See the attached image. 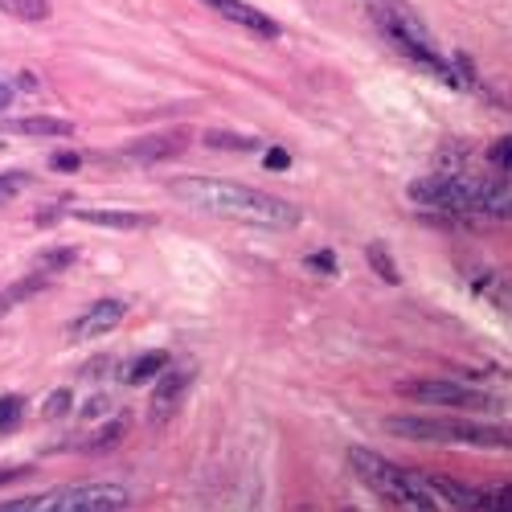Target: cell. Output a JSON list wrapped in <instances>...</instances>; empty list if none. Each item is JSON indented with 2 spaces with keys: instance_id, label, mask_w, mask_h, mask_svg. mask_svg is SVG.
<instances>
[{
  "instance_id": "cell-1",
  "label": "cell",
  "mask_w": 512,
  "mask_h": 512,
  "mask_svg": "<svg viewBox=\"0 0 512 512\" xmlns=\"http://www.w3.org/2000/svg\"><path fill=\"white\" fill-rule=\"evenodd\" d=\"M173 197L185 205L209 213L222 222H242V226H263V230H291L300 226V205H291L283 197H271L263 189L234 185V181H213V177H185L173 181Z\"/></svg>"
},
{
  "instance_id": "cell-2",
  "label": "cell",
  "mask_w": 512,
  "mask_h": 512,
  "mask_svg": "<svg viewBox=\"0 0 512 512\" xmlns=\"http://www.w3.org/2000/svg\"><path fill=\"white\" fill-rule=\"evenodd\" d=\"M410 201L435 213H492V218H508V185L463 173H431L414 181Z\"/></svg>"
},
{
  "instance_id": "cell-3",
  "label": "cell",
  "mask_w": 512,
  "mask_h": 512,
  "mask_svg": "<svg viewBox=\"0 0 512 512\" xmlns=\"http://www.w3.org/2000/svg\"><path fill=\"white\" fill-rule=\"evenodd\" d=\"M373 21L381 25V33L394 41V50H402L410 62H418V66H426V70L451 78V70L439 62V50H435L431 33L422 29V21L410 13L406 0H373Z\"/></svg>"
},
{
  "instance_id": "cell-4",
  "label": "cell",
  "mask_w": 512,
  "mask_h": 512,
  "mask_svg": "<svg viewBox=\"0 0 512 512\" xmlns=\"http://www.w3.org/2000/svg\"><path fill=\"white\" fill-rule=\"evenodd\" d=\"M386 431L398 435V439H414V443H476V447H508V435L496 431V426L451 422V418L394 414V418H386Z\"/></svg>"
},
{
  "instance_id": "cell-5",
  "label": "cell",
  "mask_w": 512,
  "mask_h": 512,
  "mask_svg": "<svg viewBox=\"0 0 512 512\" xmlns=\"http://www.w3.org/2000/svg\"><path fill=\"white\" fill-rule=\"evenodd\" d=\"M127 504H132V496L119 484H74V488H58L50 496L9 500L5 508H13V512H119Z\"/></svg>"
},
{
  "instance_id": "cell-6",
  "label": "cell",
  "mask_w": 512,
  "mask_h": 512,
  "mask_svg": "<svg viewBox=\"0 0 512 512\" xmlns=\"http://www.w3.org/2000/svg\"><path fill=\"white\" fill-rule=\"evenodd\" d=\"M349 467H353V476L373 492L381 496L386 504H398V508H422L414 484H410V472L398 463H390L386 455H377L369 447H353L349 451Z\"/></svg>"
},
{
  "instance_id": "cell-7",
  "label": "cell",
  "mask_w": 512,
  "mask_h": 512,
  "mask_svg": "<svg viewBox=\"0 0 512 512\" xmlns=\"http://www.w3.org/2000/svg\"><path fill=\"white\" fill-rule=\"evenodd\" d=\"M398 394L406 402H426V406H451V410H488L500 406L488 394H476L467 386H455V381H439V377H422V381H398Z\"/></svg>"
},
{
  "instance_id": "cell-8",
  "label": "cell",
  "mask_w": 512,
  "mask_h": 512,
  "mask_svg": "<svg viewBox=\"0 0 512 512\" xmlns=\"http://www.w3.org/2000/svg\"><path fill=\"white\" fill-rule=\"evenodd\" d=\"M123 316H127V304H123V300H99V304H91L82 316L70 320L66 336H70V340H95V336H107V332L119 328Z\"/></svg>"
},
{
  "instance_id": "cell-9",
  "label": "cell",
  "mask_w": 512,
  "mask_h": 512,
  "mask_svg": "<svg viewBox=\"0 0 512 512\" xmlns=\"http://www.w3.org/2000/svg\"><path fill=\"white\" fill-rule=\"evenodd\" d=\"M189 148V132H164V136H144L136 144L123 148V160H140V164H160V160H173Z\"/></svg>"
},
{
  "instance_id": "cell-10",
  "label": "cell",
  "mask_w": 512,
  "mask_h": 512,
  "mask_svg": "<svg viewBox=\"0 0 512 512\" xmlns=\"http://www.w3.org/2000/svg\"><path fill=\"white\" fill-rule=\"evenodd\" d=\"M201 5H209L218 17H226V21L242 25V29H250V33H259V37H279V33H283L279 21H271V17L259 13V9H250L246 0H201Z\"/></svg>"
},
{
  "instance_id": "cell-11",
  "label": "cell",
  "mask_w": 512,
  "mask_h": 512,
  "mask_svg": "<svg viewBox=\"0 0 512 512\" xmlns=\"http://www.w3.org/2000/svg\"><path fill=\"white\" fill-rule=\"evenodd\" d=\"M78 222L103 226V230H152L156 218L152 213H123V209H74Z\"/></svg>"
},
{
  "instance_id": "cell-12",
  "label": "cell",
  "mask_w": 512,
  "mask_h": 512,
  "mask_svg": "<svg viewBox=\"0 0 512 512\" xmlns=\"http://www.w3.org/2000/svg\"><path fill=\"white\" fill-rule=\"evenodd\" d=\"M9 136H41V140H62L74 136L70 119H54V115H29V119H5Z\"/></svg>"
},
{
  "instance_id": "cell-13",
  "label": "cell",
  "mask_w": 512,
  "mask_h": 512,
  "mask_svg": "<svg viewBox=\"0 0 512 512\" xmlns=\"http://www.w3.org/2000/svg\"><path fill=\"white\" fill-rule=\"evenodd\" d=\"M189 369H177V373H168L160 386H156V394H152V422H168V414L177 410V402H181V394H185V386H189Z\"/></svg>"
},
{
  "instance_id": "cell-14",
  "label": "cell",
  "mask_w": 512,
  "mask_h": 512,
  "mask_svg": "<svg viewBox=\"0 0 512 512\" xmlns=\"http://www.w3.org/2000/svg\"><path fill=\"white\" fill-rule=\"evenodd\" d=\"M78 263V250L74 246H58V250H41L37 254V271L41 275H62V271H70Z\"/></svg>"
},
{
  "instance_id": "cell-15",
  "label": "cell",
  "mask_w": 512,
  "mask_h": 512,
  "mask_svg": "<svg viewBox=\"0 0 512 512\" xmlns=\"http://www.w3.org/2000/svg\"><path fill=\"white\" fill-rule=\"evenodd\" d=\"M0 13H9L17 21H46L50 0H0Z\"/></svg>"
},
{
  "instance_id": "cell-16",
  "label": "cell",
  "mask_w": 512,
  "mask_h": 512,
  "mask_svg": "<svg viewBox=\"0 0 512 512\" xmlns=\"http://www.w3.org/2000/svg\"><path fill=\"white\" fill-rule=\"evenodd\" d=\"M41 287H46V275L41 271H33L29 279H21L17 287H9V291H0V312H9V308H17L21 300H29V295H37Z\"/></svg>"
},
{
  "instance_id": "cell-17",
  "label": "cell",
  "mask_w": 512,
  "mask_h": 512,
  "mask_svg": "<svg viewBox=\"0 0 512 512\" xmlns=\"http://www.w3.org/2000/svg\"><path fill=\"white\" fill-rule=\"evenodd\" d=\"M365 259H369V267H373L381 279H386V283H398V279H402V275H398V263H394V254L381 246V242H373V246L365 250Z\"/></svg>"
},
{
  "instance_id": "cell-18",
  "label": "cell",
  "mask_w": 512,
  "mask_h": 512,
  "mask_svg": "<svg viewBox=\"0 0 512 512\" xmlns=\"http://www.w3.org/2000/svg\"><path fill=\"white\" fill-rule=\"evenodd\" d=\"M205 144L209 148H226V152H254L259 148L254 136H234V132H205Z\"/></svg>"
},
{
  "instance_id": "cell-19",
  "label": "cell",
  "mask_w": 512,
  "mask_h": 512,
  "mask_svg": "<svg viewBox=\"0 0 512 512\" xmlns=\"http://www.w3.org/2000/svg\"><path fill=\"white\" fill-rule=\"evenodd\" d=\"M164 365H168V357H164V353H144L140 361H132V369H127L123 377H127V381H148V377H156Z\"/></svg>"
},
{
  "instance_id": "cell-20",
  "label": "cell",
  "mask_w": 512,
  "mask_h": 512,
  "mask_svg": "<svg viewBox=\"0 0 512 512\" xmlns=\"http://www.w3.org/2000/svg\"><path fill=\"white\" fill-rule=\"evenodd\" d=\"M21 418H25V398L21 394L0 398V431H13V426H21Z\"/></svg>"
},
{
  "instance_id": "cell-21",
  "label": "cell",
  "mask_w": 512,
  "mask_h": 512,
  "mask_svg": "<svg viewBox=\"0 0 512 512\" xmlns=\"http://www.w3.org/2000/svg\"><path fill=\"white\" fill-rule=\"evenodd\" d=\"M29 189V173H0V205H9Z\"/></svg>"
},
{
  "instance_id": "cell-22",
  "label": "cell",
  "mask_w": 512,
  "mask_h": 512,
  "mask_svg": "<svg viewBox=\"0 0 512 512\" xmlns=\"http://www.w3.org/2000/svg\"><path fill=\"white\" fill-rule=\"evenodd\" d=\"M50 168H54V173H78L82 156H78V152H54V156H50Z\"/></svg>"
},
{
  "instance_id": "cell-23",
  "label": "cell",
  "mask_w": 512,
  "mask_h": 512,
  "mask_svg": "<svg viewBox=\"0 0 512 512\" xmlns=\"http://www.w3.org/2000/svg\"><path fill=\"white\" fill-rule=\"evenodd\" d=\"M488 160H492V168H500V173H508V136H500V140L488 148Z\"/></svg>"
},
{
  "instance_id": "cell-24",
  "label": "cell",
  "mask_w": 512,
  "mask_h": 512,
  "mask_svg": "<svg viewBox=\"0 0 512 512\" xmlns=\"http://www.w3.org/2000/svg\"><path fill=\"white\" fill-rule=\"evenodd\" d=\"M70 402H74V398H70V390H58V394L50 398V406L41 410V414H46V418H62V414L70 410Z\"/></svg>"
},
{
  "instance_id": "cell-25",
  "label": "cell",
  "mask_w": 512,
  "mask_h": 512,
  "mask_svg": "<svg viewBox=\"0 0 512 512\" xmlns=\"http://www.w3.org/2000/svg\"><path fill=\"white\" fill-rule=\"evenodd\" d=\"M123 431H127V426H123V422H111V426H107V431H99V439H95L91 447H95V451H99V447H111V443H119V435H123Z\"/></svg>"
},
{
  "instance_id": "cell-26",
  "label": "cell",
  "mask_w": 512,
  "mask_h": 512,
  "mask_svg": "<svg viewBox=\"0 0 512 512\" xmlns=\"http://www.w3.org/2000/svg\"><path fill=\"white\" fill-rule=\"evenodd\" d=\"M308 263H312V267H316L320 275H332V271H336V263H332V254H312V259H308Z\"/></svg>"
},
{
  "instance_id": "cell-27",
  "label": "cell",
  "mask_w": 512,
  "mask_h": 512,
  "mask_svg": "<svg viewBox=\"0 0 512 512\" xmlns=\"http://www.w3.org/2000/svg\"><path fill=\"white\" fill-rule=\"evenodd\" d=\"M21 476H29L25 463H21V467H0V484H13V480H21Z\"/></svg>"
},
{
  "instance_id": "cell-28",
  "label": "cell",
  "mask_w": 512,
  "mask_h": 512,
  "mask_svg": "<svg viewBox=\"0 0 512 512\" xmlns=\"http://www.w3.org/2000/svg\"><path fill=\"white\" fill-rule=\"evenodd\" d=\"M9 107H13V87L0 78V111H9Z\"/></svg>"
},
{
  "instance_id": "cell-29",
  "label": "cell",
  "mask_w": 512,
  "mask_h": 512,
  "mask_svg": "<svg viewBox=\"0 0 512 512\" xmlns=\"http://www.w3.org/2000/svg\"><path fill=\"white\" fill-rule=\"evenodd\" d=\"M267 164H275V168H287L291 160H287V152H271V156H267Z\"/></svg>"
}]
</instances>
